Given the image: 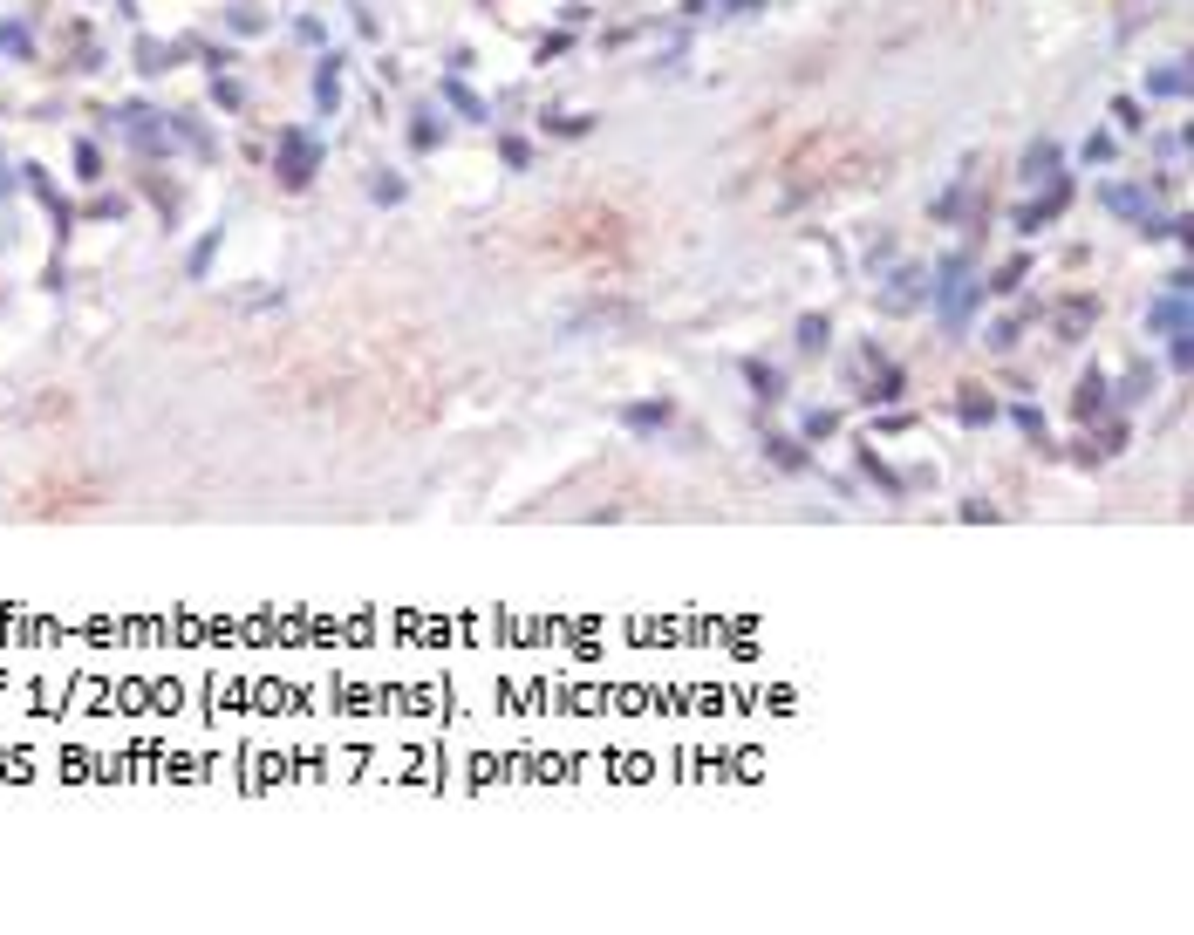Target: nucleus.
Listing matches in <instances>:
<instances>
[{
    "label": "nucleus",
    "mask_w": 1194,
    "mask_h": 935,
    "mask_svg": "<svg viewBox=\"0 0 1194 935\" xmlns=\"http://www.w3.org/2000/svg\"><path fill=\"white\" fill-rule=\"evenodd\" d=\"M799 437H806V444H826V437H840V410H806V417H799Z\"/></svg>",
    "instance_id": "9b49d317"
},
{
    "label": "nucleus",
    "mask_w": 1194,
    "mask_h": 935,
    "mask_svg": "<svg viewBox=\"0 0 1194 935\" xmlns=\"http://www.w3.org/2000/svg\"><path fill=\"white\" fill-rule=\"evenodd\" d=\"M963 519H969V526H990L997 506H990V499H963Z\"/></svg>",
    "instance_id": "393cba45"
},
{
    "label": "nucleus",
    "mask_w": 1194,
    "mask_h": 935,
    "mask_svg": "<svg viewBox=\"0 0 1194 935\" xmlns=\"http://www.w3.org/2000/svg\"><path fill=\"white\" fill-rule=\"evenodd\" d=\"M444 96H451V103H458L464 117H485V103H478V96H471V89H458V82H444Z\"/></svg>",
    "instance_id": "b1692460"
},
{
    "label": "nucleus",
    "mask_w": 1194,
    "mask_h": 935,
    "mask_svg": "<svg viewBox=\"0 0 1194 935\" xmlns=\"http://www.w3.org/2000/svg\"><path fill=\"white\" fill-rule=\"evenodd\" d=\"M1003 417L1024 430V437H1038V444H1044V417H1038V403H1003Z\"/></svg>",
    "instance_id": "f3484780"
},
{
    "label": "nucleus",
    "mask_w": 1194,
    "mask_h": 935,
    "mask_svg": "<svg viewBox=\"0 0 1194 935\" xmlns=\"http://www.w3.org/2000/svg\"><path fill=\"white\" fill-rule=\"evenodd\" d=\"M1065 198H1072L1065 185H1044V198H1031V205L1017 212V226H1024V233H1038V226H1051V219L1065 212Z\"/></svg>",
    "instance_id": "423d86ee"
},
{
    "label": "nucleus",
    "mask_w": 1194,
    "mask_h": 935,
    "mask_svg": "<svg viewBox=\"0 0 1194 935\" xmlns=\"http://www.w3.org/2000/svg\"><path fill=\"white\" fill-rule=\"evenodd\" d=\"M308 171H314V144L301 137V130H287V137H280V178H287V185H308Z\"/></svg>",
    "instance_id": "7ed1b4c3"
},
{
    "label": "nucleus",
    "mask_w": 1194,
    "mask_h": 935,
    "mask_svg": "<svg viewBox=\"0 0 1194 935\" xmlns=\"http://www.w3.org/2000/svg\"><path fill=\"white\" fill-rule=\"evenodd\" d=\"M437 137H444V123L430 117V110H417V117H410V144H417V151H437Z\"/></svg>",
    "instance_id": "a211bd4d"
},
{
    "label": "nucleus",
    "mask_w": 1194,
    "mask_h": 935,
    "mask_svg": "<svg viewBox=\"0 0 1194 935\" xmlns=\"http://www.w3.org/2000/svg\"><path fill=\"white\" fill-rule=\"evenodd\" d=\"M1072 417H1079L1085 430H1092V424H1106V417H1113V383H1106L1099 369H1085V376H1079V396H1072Z\"/></svg>",
    "instance_id": "f03ea898"
},
{
    "label": "nucleus",
    "mask_w": 1194,
    "mask_h": 935,
    "mask_svg": "<svg viewBox=\"0 0 1194 935\" xmlns=\"http://www.w3.org/2000/svg\"><path fill=\"white\" fill-rule=\"evenodd\" d=\"M744 383L765 396V403H778V396H785V376H778L771 362H744Z\"/></svg>",
    "instance_id": "9d476101"
},
{
    "label": "nucleus",
    "mask_w": 1194,
    "mask_h": 935,
    "mask_svg": "<svg viewBox=\"0 0 1194 935\" xmlns=\"http://www.w3.org/2000/svg\"><path fill=\"white\" fill-rule=\"evenodd\" d=\"M765 458H771L778 471H785V478H792V471H812L806 437H778V430H765Z\"/></svg>",
    "instance_id": "39448f33"
},
{
    "label": "nucleus",
    "mask_w": 1194,
    "mask_h": 935,
    "mask_svg": "<svg viewBox=\"0 0 1194 935\" xmlns=\"http://www.w3.org/2000/svg\"><path fill=\"white\" fill-rule=\"evenodd\" d=\"M1167 362H1174V369H1188V362H1194V342H1188V328H1181V335H1167Z\"/></svg>",
    "instance_id": "412c9836"
},
{
    "label": "nucleus",
    "mask_w": 1194,
    "mask_h": 935,
    "mask_svg": "<svg viewBox=\"0 0 1194 935\" xmlns=\"http://www.w3.org/2000/svg\"><path fill=\"white\" fill-rule=\"evenodd\" d=\"M1188 328V287H1174L1160 308H1147V335H1181Z\"/></svg>",
    "instance_id": "20e7f679"
},
{
    "label": "nucleus",
    "mask_w": 1194,
    "mask_h": 935,
    "mask_svg": "<svg viewBox=\"0 0 1194 935\" xmlns=\"http://www.w3.org/2000/svg\"><path fill=\"white\" fill-rule=\"evenodd\" d=\"M860 478H867V485H881V492H901V478L874 458V444H860Z\"/></svg>",
    "instance_id": "4468645a"
},
{
    "label": "nucleus",
    "mask_w": 1194,
    "mask_h": 935,
    "mask_svg": "<svg viewBox=\"0 0 1194 935\" xmlns=\"http://www.w3.org/2000/svg\"><path fill=\"white\" fill-rule=\"evenodd\" d=\"M1147 89H1154V96H1188V69H1181V62H1167V69L1147 76Z\"/></svg>",
    "instance_id": "2eb2a0df"
},
{
    "label": "nucleus",
    "mask_w": 1194,
    "mask_h": 935,
    "mask_svg": "<svg viewBox=\"0 0 1194 935\" xmlns=\"http://www.w3.org/2000/svg\"><path fill=\"white\" fill-rule=\"evenodd\" d=\"M1106 205H1113V212H1126V219L1154 212V198H1140V185H1106Z\"/></svg>",
    "instance_id": "f8f14e48"
},
{
    "label": "nucleus",
    "mask_w": 1194,
    "mask_h": 935,
    "mask_svg": "<svg viewBox=\"0 0 1194 935\" xmlns=\"http://www.w3.org/2000/svg\"><path fill=\"white\" fill-rule=\"evenodd\" d=\"M826 342H833V321H826V314H806V321H799V349L819 355Z\"/></svg>",
    "instance_id": "ddd939ff"
},
{
    "label": "nucleus",
    "mask_w": 1194,
    "mask_h": 935,
    "mask_svg": "<svg viewBox=\"0 0 1194 935\" xmlns=\"http://www.w3.org/2000/svg\"><path fill=\"white\" fill-rule=\"evenodd\" d=\"M976 301H983V287H969V267L963 260H942V273H935V308H942V328L949 335L976 314Z\"/></svg>",
    "instance_id": "f257e3e1"
},
{
    "label": "nucleus",
    "mask_w": 1194,
    "mask_h": 935,
    "mask_svg": "<svg viewBox=\"0 0 1194 935\" xmlns=\"http://www.w3.org/2000/svg\"><path fill=\"white\" fill-rule=\"evenodd\" d=\"M915 287H922V273H901V280L887 287V301H881V308H887V314H908V308H915Z\"/></svg>",
    "instance_id": "dca6fc26"
},
{
    "label": "nucleus",
    "mask_w": 1194,
    "mask_h": 935,
    "mask_svg": "<svg viewBox=\"0 0 1194 935\" xmlns=\"http://www.w3.org/2000/svg\"><path fill=\"white\" fill-rule=\"evenodd\" d=\"M369 192L383 198V205H396V198H403V178H396V171H376V185H369Z\"/></svg>",
    "instance_id": "5701e85b"
},
{
    "label": "nucleus",
    "mask_w": 1194,
    "mask_h": 935,
    "mask_svg": "<svg viewBox=\"0 0 1194 935\" xmlns=\"http://www.w3.org/2000/svg\"><path fill=\"white\" fill-rule=\"evenodd\" d=\"M669 417H676L669 403H628V410H621V424H628V430H669Z\"/></svg>",
    "instance_id": "1a4fd4ad"
},
{
    "label": "nucleus",
    "mask_w": 1194,
    "mask_h": 935,
    "mask_svg": "<svg viewBox=\"0 0 1194 935\" xmlns=\"http://www.w3.org/2000/svg\"><path fill=\"white\" fill-rule=\"evenodd\" d=\"M1079 157H1085V164H1106V157H1113V137H1106V130H1092Z\"/></svg>",
    "instance_id": "aec40b11"
},
{
    "label": "nucleus",
    "mask_w": 1194,
    "mask_h": 935,
    "mask_svg": "<svg viewBox=\"0 0 1194 935\" xmlns=\"http://www.w3.org/2000/svg\"><path fill=\"white\" fill-rule=\"evenodd\" d=\"M956 417H963L969 430H976V424L990 430V424L1003 417V403H997V396H983V390H963V396H956Z\"/></svg>",
    "instance_id": "0eeeda50"
},
{
    "label": "nucleus",
    "mask_w": 1194,
    "mask_h": 935,
    "mask_svg": "<svg viewBox=\"0 0 1194 935\" xmlns=\"http://www.w3.org/2000/svg\"><path fill=\"white\" fill-rule=\"evenodd\" d=\"M1024 171H1031V178H1038V171H1058V144H1031V151H1024Z\"/></svg>",
    "instance_id": "6ab92c4d"
},
{
    "label": "nucleus",
    "mask_w": 1194,
    "mask_h": 935,
    "mask_svg": "<svg viewBox=\"0 0 1194 935\" xmlns=\"http://www.w3.org/2000/svg\"><path fill=\"white\" fill-rule=\"evenodd\" d=\"M1024 273H1031V260H1010V267H1003V273H997V280H990V294H1010V287H1017V280H1024Z\"/></svg>",
    "instance_id": "4be33fe9"
},
{
    "label": "nucleus",
    "mask_w": 1194,
    "mask_h": 935,
    "mask_svg": "<svg viewBox=\"0 0 1194 935\" xmlns=\"http://www.w3.org/2000/svg\"><path fill=\"white\" fill-rule=\"evenodd\" d=\"M1099 321V301H1085V294H1072V308H1058V335L1072 342V335H1085Z\"/></svg>",
    "instance_id": "6e6552de"
}]
</instances>
